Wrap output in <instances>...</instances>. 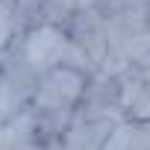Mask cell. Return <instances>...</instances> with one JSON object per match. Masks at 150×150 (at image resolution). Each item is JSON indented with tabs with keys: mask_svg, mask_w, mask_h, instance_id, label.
<instances>
[{
	"mask_svg": "<svg viewBox=\"0 0 150 150\" xmlns=\"http://www.w3.org/2000/svg\"><path fill=\"white\" fill-rule=\"evenodd\" d=\"M88 74L80 68H71V65H59L47 74H41L35 91L30 97V106L35 112H77L86 88H88Z\"/></svg>",
	"mask_w": 150,
	"mask_h": 150,
	"instance_id": "1",
	"label": "cell"
},
{
	"mask_svg": "<svg viewBox=\"0 0 150 150\" xmlns=\"http://www.w3.org/2000/svg\"><path fill=\"white\" fill-rule=\"evenodd\" d=\"M18 27H21V24H18V18H15V6H0V53L12 44Z\"/></svg>",
	"mask_w": 150,
	"mask_h": 150,
	"instance_id": "3",
	"label": "cell"
},
{
	"mask_svg": "<svg viewBox=\"0 0 150 150\" xmlns=\"http://www.w3.org/2000/svg\"><path fill=\"white\" fill-rule=\"evenodd\" d=\"M21 59L24 65L35 74V77H41V74L65 65V56H68V47H71V35L53 24V21H41L35 27H30L24 35H21Z\"/></svg>",
	"mask_w": 150,
	"mask_h": 150,
	"instance_id": "2",
	"label": "cell"
}]
</instances>
